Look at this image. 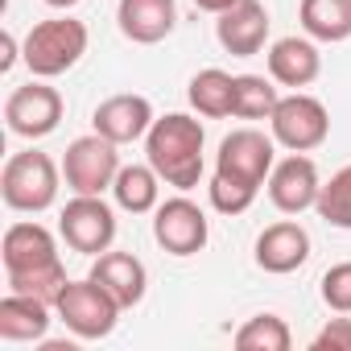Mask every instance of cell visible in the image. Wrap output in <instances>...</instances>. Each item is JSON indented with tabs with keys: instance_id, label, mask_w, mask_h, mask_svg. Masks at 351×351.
Segmentation results:
<instances>
[{
	"instance_id": "cell-1",
	"label": "cell",
	"mask_w": 351,
	"mask_h": 351,
	"mask_svg": "<svg viewBox=\"0 0 351 351\" xmlns=\"http://www.w3.org/2000/svg\"><path fill=\"white\" fill-rule=\"evenodd\" d=\"M203 124L186 112L157 116L145 132V157L157 169V178L173 191H195L203 178Z\"/></svg>"
},
{
	"instance_id": "cell-2",
	"label": "cell",
	"mask_w": 351,
	"mask_h": 351,
	"mask_svg": "<svg viewBox=\"0 0 351 351\" xmlns=\"http://www.w3.org/2000/svg\"><path fill=\"white\" fill-rule=\"evenodd\" d=\"M87 25L75 21V17H50V21H38L25 42H21V58L29 66L34 79H58L66 75L83 54H87Z\"/></svg>"
},
{
	"instance_id": "cell-3",
	"label": "cell",
	"mask_w": 351,
	"mask_h": 351,
	"mask_svg": "<svg viewBox=\"0 0 351 351\" xmlns=\"http://www.w3.org/2000/svg\"><path fill=\"white\" fill-rule=\"evenodd\" d=\"M58 182H62V169L42 149L13 153L5 161V169H0V195H5V203L13 211H25V215L50 211L58 199Z\"/></svg>"
},
{
	"instance_id": "cell-4",
	"label": "cell",
	"mask_w": 351,
	"mask_h": 351,
	"mask_svg": "<svg viewBox=\"0 0 351 351\" xmlns=\"http://www.w3.org/2000/svg\"><path fill=\"white\" fill-rule=\"evenodd\" d=\"M54 314L66 322V330L75 339H108L116 330L124 306L95 277H83V281H66L62 298L54 302Z\"/></svg>"
},
{
	"instance_id": "cell-5",
	"label": "cell",
	"mask_w": 351,
	"mask_h": 351,
	"mask_svg": "<svg viewBox=\"0 0 351 351\" xmlns=\"http://www.w3.org/2000/svg\"><path fill=\"white\" fill-rule=\"evenodd\" d=\"M120 145L91 132V136H75L66 145V157H62V178L75 195H104L112 191L116 173H120Z\"/></svg>"
},
{
	"instance_id": "cell-6",
	"label": "cell",
	"mask_w": 351,
	"mask_h": 351,
	"mask_svg": "<svg viewBox=\"0 0 351 351\" xmlns=\"http://www.w3.org/2000/svg\"><path fill=\"white\" fill-rule=\"evenodd\" d=\"M269 128H273V141L285 145L289 153H310L330 136V116H326L322 99H314L306 91H293V95L277 99V108L269 116Z\"/></svg>"
},
{
	"instance_id": "cell-7",
	"label": "cell",
	"mask_w": 351,
	"mask_h": 351,
	"mask_svg": "<svg viewBox=\"0 0 351 351\" xmlns=\"http://www.w3.org/2000/svg\"><path fill=\"white\" fill-rule=\"evenodd\" d=\"M58 236L83 256H99L116 244V211L104 195H75L58 215Z\"/></svg>"
},
{
	"instance_id": "cell-8",
	"label": "cell",
	"mask_w": 351,
	"mask_h": 351,
	"mask_svg": "<svg viewBox=\"0 0 351 351\" xmlns=\"http://www.w3.org/2000/svg\"><path fill=\"white\" fill-rule=\"evenodd\" d=\"M273 165H277V141L265 136L261 128H236V132H228L219 141L215 173H228V178L265 186L269 173H273Z\"/></svg>"
},
{
	"instance_id": "cell-9",
	"label": "cell",
	"mask_w": 351,
	"mask_h": 351,
	"mask_svg": "<svg viewBox=\"0 0 351 351\" xmlns=\"http://www.w3.org/2000/svg\"><path fill=\"white\" fill-rule=\"evenodd\" d=\"M153 240L169 256H195V252L207 248L211 223H207V215H203L199 203H191L186 195H178V199L157 203V211H153Z\"/></svg>"
},
{
	"instance_id": "cell-10",
	"label": "cell",
	"mask_w": 351,
	"mask_h": 351,
	"mask_svg": "<svg viewBox=\"0 0 351 351\" xmlns=\"http://www.w3.org/2000/svg\"><path fill=\"white\" fill-rule=\"evenodd\" d=\"M5 120H9V132H17L25 141H42L62 120V95L46 79H29L25 87H17L5 99Z\"/></svg>"
},
{
	"instance_id": "cell-11",
	"label": "cell",
	"mask_w": 351,
	"mask_h": 351,
	"mask_svg": "<svg viewBox=\"0 0 351 351\" xmlns=\"http://www.w3.org/2000/svg\"><path fill=\"white\" fill-rule=\"evenodd\" d=\"M269 199L281 215H302L318 203V191H322V178H318V165L306 157V153H289L285 161L273 165L269 173Z\"/></svg>"
},
{
	"instance_id": "cell-12",
	"label": "cell",
	"mask_w": 351,
	"mask_h": 351,
	"mask_svg": "<svg viewBox=\"0 0 351 351\" xmlns=\"http://www.w3.org/2000/svg\"><path fill=\"white\" fill-rule=\"evenodd\" d=\"M215 38L228 54L236 58H252L265 50L269 42V9L261 0H236L228 13H219L215 21Z\"/></svg>"
},
{
	"instance_id": "cell-13",
	"label": "cell",
	"mask_w": 351,
	"mask_h": 351,
	"mask_svg": "<svg viewBox=\"0 0 351 351\" xmlns=\"http://www.w3.org/2000/svg\"><path fill=\"white\" fill-rule=\"evenodd\" d=\"M153 104L145 99V95H132V91H124V95H108L99 108H95V116H91V128L99 132V136H108V141H116V145H132V141H141L149 128H153Z\"/></svg>"
},
{
	"instance_id": "cell-14",
	"label": "cell",
	"mask_w": 351,
	"mask_h": 351,
	"mask_svg": "<svg viewBox=\"0 0 351 351\" xmlns=\"http://www.w3.org/2000/svg\"><path fill=\"white\" fill-rule=\"evenodd\" d=\"M116 25L128 42L136 46H157L178 25V5L173 0H120L116 5Z\"/></svg>"
},
{
	"instance_id": "cell-15",
	"label": "cell",
	"mask_w": 351,
	"mask_h": 351,
	"mask_svg": "<svg viewBox=\"0 0 351 351\" xmlns=\"http://www.w3.org/2000/svg\"><path fill=\"white\" fill-rule=\"evenodd\" d=\"M306 261H310V232L302 223L281 219V223H273L256 236V265L265 273L285 277V273H298Z\"/></svg>"
},
{
	"instance_id": "cell-16",
	"label": "cell",
	"mask_w": 351,
	"mask_h": 351,
	"mask_svg": "<svg viewBox=\"0 0 351 351\" xmlns=\"http://www.w3.org/2000/svg\"><path fill=\"white\" fill-rule=\"evenodd\" d=\"M322 75V54L314 46V38H277L269 46V79L281 87H310Z\"/></svg>"
},
{
	"instance_id": "cell-17",
	"label": "cell",
	"mask_w": 351,
	"mask_h": 351,
	"mask_svg": "<svg viewBox=\"0 0 351 351\" xmlns=\"http://www.w3.org/2000/svg\"><path fill=\"white\" fill-rule=\"evenodd\" d=\"M87 277H95L124 310L141 306V302H145V289H149V273H145V265H141L132 252H112V248L99 252Z\"/></svg>"
},
{
	"instance_id": "cell-18",
	"label": "cell",
	"mask_w": 351,
	"mask_h": 351,
	"mask_svg": "<svg viewBox=\"0 0 351 351\" xmlns=\"http://www.w3.org/2000/svg\"><path fill=\"white\" fill-rule=\"evenodd\" d=\"M0 256H5V273H25V269L62 261L54 232L42 223H13L5 232V240H0Z\"/></svg>"
},
{
	"instance_id": "cell-19",
	"label": "cell",
	"mask_w": 351,
	"mask_h": 351,
	"mask_svg": "<svg viewBox=\"0 0 351 351\" xmlns=\"http://www.w3.org/2000/svg\"><path fill=\"white\" fill-rule=\"evenodd\" d=\"M50 302L29 293H5L0 298V339L5 343H42L50 330Z\"/></svg>"
},
{
	"instance_id": "cell-20",
	"label": "cell",
	"mask_w": 351,
	"mask_h": 351,
	"mask_svg": "<svg viewBox=\"0 0 351 351\" xmlns=\"http://www.w3.org/2000/svg\"><path fill=\"white\" fill-rule=\"evenodd\" d=\"M191 108L207 120H223L236 112V75L219 71V66H207L191 79V91H186Z\"/></svg>"
},
{
	"instance_id": "cell-21",
	"label": "cell",
	"mask_w": 351,
	"mask_h": 351,
	"mask_svg": "<svg viewBox=\"0 0 351 351\" xmlns=\"http://www.w3.org/2000/svg\"><path fill=\"white\" fill-rule=\"evenodd\" d=\"M302 29L314 42H347L351 38V0H302Z\"/></svg>"
},
{
	"instance_id": "cell-22",
	"label": "cell",
	"mask_w": 351,
	"mask_h": 351,
	"mask_svg": "<svg viewBox=\"0 0 351 351\" xmlns=\"http://www.w3.org/2000/svg\"><path fill=\"white\" fill-rule=\"evenodd\" d=\"M112 195H116V207H120V211L145 215V211H157L161 178H157V169H153L149 161H145V165H120L116 182H112Z\"/></svg>"
},
{
	"instance_id": "cell-23",
	"label": "cell",
	"mask_w": 351,
	"mask_h": 351,
	"mask_svg": "<svg viewBox=\"0 0 351 351\" xmlns=\"http://www.w3.org/2000/svg\"><path fill=\"white\" fill-rule=\"evenodd\" d=\"M240 351H289L293 347V335H289V322L281 314H256L248 318L236 339H232Z\"/></svg>"
},
{
	"instance_id": "cell-24",
	"label": "cell",
	"mask_w": 351,
	"mask_h": 351,
	"mask_svg": "<svg viewBox=\"0 0 351 351\" xmlns=\"http://www.w3.org/2000/svg\"><path fill=\"white\" fill-rule=\"evenodd\" d=\"M277 87L273 79H261V75H236V112L240 120H269L273 108H277Z\"/></svg>"
},
{
	"instance_id": "cell-25",
	"label": "cell",
	"mask_w": 351,
	"mask_h": 351,
	"mask_svg": "<svg viewBox=\"0 0 351 351\" xmlns=\"http://www.w3.org/2000/svg\"><path fill=\"white\" fill-rule=\"evenodd\" d=\"M66 269L62 261H50V265H38V269H25V273H9V289L13 293H29V298H42V302H58L62 289H66Z\"/></svg>"
},
{
	"instance_id": "cell-26",
	"label": "cell",
	"mask_w": 351,
	"mask_h": 351,
	"mask_svg": "<svg viewBox=\"0 0 351 351\" xmlns=\"http://www.w3.org/2000/svg\"><path fill=\"white\" fill-rule=\"evenodd\" d=\"M314 211H318L330 228L351 232V165H343L339 173H330V182H322Z\"/></svg>"
},
{
	"instance_id": "cell-27",
	"label": "cell",
	"mask_w": 351,
	"mask_h": 351,
	"mask_svg": "<svg viewBox=\"0 0 351 351\" xmlns=\"http://www.w3.org/2000/svg\"><path fill=\"white\" fill-rule=\"evenodd\" d=\"M207 191H211V207L219 215H244L256 203V195H261V186L240 182V178H228V173H215Z\"/></svg>"
},
{
	"instance_id": "cell-28",
	"label": "cell",
	"mask_w": 351,
	"mask_h": 351,
	"mask_svg": "<svg viewBox=\"0 0 351 351\" xmlns=\"http://www.w3.org/2000/svg\"><path fill=\"white\" fill-rule=\"evenodd\" d=\"M322 302H326L335 314H351V261L330 265V269L322 273Z\"/></svg>"
},
{
	"instance_id": "cell-29",
	"label": "cell",
	"mask_w": 351,
	"mask_h": 351,
	"mask_svg": "<svg viewBox=\"0 0 351 351\" xmlns=\"http://www.w3.org/2000/svg\"><path fill=\"white\" fill-rule=\"evenodd\" d=\"M314 351H351V318H330L314 339H310Z\"/></svg>"
},
{
	"instance_id": "cell-30",
	"label": "cell",
	"mask_w": 351,
	"mask_h": 351,
	"mask_svg": "<svg viewBox=\"0 0 351 351\" xmlns=\"http://www.w3.org/2000/svg\"><path fill=\"white\" fill-rule=\"evenodd\" d=\"M0 50H5V54H0V71L9 75V71L17 66V58H21V46H17V38H13L9 29H5V38H0Z\"/></svg>"
},
{
	"instance_id": "cell-31",
	"label": "cell",
	"mask_w": 351,
	"mask_h": 351,
	"mask_svg": "<svg viewBox=\"0 0 351 351\" xmlns=\"http://www.w3.org/2000/svg\"><path fill=\"white\" fill-rule=\"evenodd\" d=\"M232 5H236V0H195V9H203V13H215V17H219V13H228Z\"/></svg>"
},
{
	"instance_id": "cell-32",
	"label": "cell",
	"mask_w": 351,
	"mask_h": 351,
	"mask_svg": "<svg viewBox=\"0 0 351 351\" xmlns=\"http://www.w3.org/2000/svg\"><path fill=\"white\" fill-rule=\"evenodd\" d=\"M46 5H50V9H75L79 0H46Z\"/></svg>"
}]
</instances>
